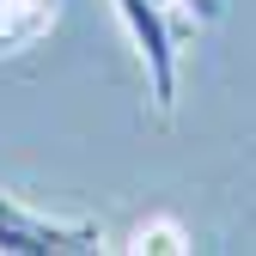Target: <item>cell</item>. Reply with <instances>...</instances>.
I'll use <instances>...</instances> for the list:
<instances>
[{
    "label": "cell",
    "mask_w": 256,
    "mask_h": 256,
    "mask_svg": "<svg viewBox=\"0 0 256 256\" xmlns=\"http://www.w3.org/2000/svg\"><path fill=\"white\" fill-rule=\"evenodd\" d=\"M128 43L140 49V68H146V86H152V104L171 110L177 104V24H171V6L158 0H110Z\"/></svg>",
    "instance_id": "1"
},
{
    "label": "cell",
    "mask_w": 256,
    "mask_h": 256,
    "mask_svg": "<svg viewBox=\"0 0 256 256\" xmlns=\"http://www.w3.org/2000/svg\"><path fill=\"white\" fill-rule=\"evenodd\" d=\"M128 250H134V256H183L189 232L177 226V220H152V226H140L134 238H128Z\"/></svg>",
    "instance_id": "4"
},
{
    "label": "cell",
    "mask_w": 256,
    "mask_h": 256,
    "mask_svg": "<svg viewBox=\"0 0 256 256\" xmlns=\"http://www.w3.org/2000/svg\"><path fill=\"white\" fill-rule=\"evenodd\" d=\"M55 0H0V55H18L37 37H49Z\"/></svg>",
    "instance_id": "3"
},
{
    "label": "cell",
    "mask_w": 256,
    "mask_h": 256,
    "mask_svg": "<svg viewBox=\"0 0 256 256\" xmlns=\"http://www.w3.org/2000/svg\"><path fill=\"white\" fill-rule=\"evenodd\" d=\"M189 6H196V12H202V18H214V0H189Z\"/></svg>",
    "instance_id": "5"
},
{
    "label": "cell",
    "mask_w": 256,
    "mask_h": 256,
    "mask_svg": "<svg viewBox=\"0 0 256 256\" xmlns=\"http://www.w3.org/2000/svg\"><path fill=\"white\" fill-rule=\"evenodd\" d=\"M98 226L86 220H49L30 214L12 196H0V250L6 256H74V250H98Z\"/></svg>",
    "instance_id": "2"
}]
</instances>
